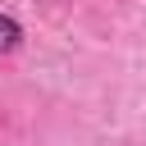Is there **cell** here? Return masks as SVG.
I'll list each match as a JSON object with an SVG mask.
<instances>
[{
  "instance_id": "obj_1",
  "label": "cell",
  "mask_w": 146,
  "mask_h": 146,
  "mask_svg": "<svg viewBox=\"0 0 146 146\" xmlns=\"http://www.w3.org/2000/svg\"><path fill=\"white\" fill-rule=\"evenodd\" d=\"M18 46H23V23L9 18V14H0V55H14Z\"/></svg>"
}]
</instances>
